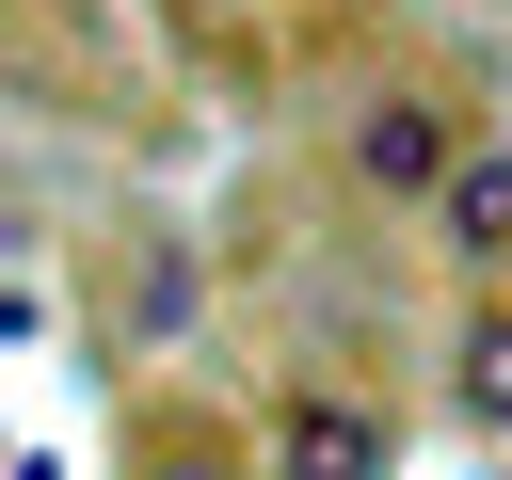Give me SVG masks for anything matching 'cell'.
<instances>
[{
    "instance_id": "1",
    "label": "cell",
    "mask_w": 512,
    "mask_h": 480,
    "mask_svg": "<svg viewBox=\"0 0 512 480\" xmlns=\"http://www.w3.org/2000/svg\"><path fill=\"white\" fill-rule=\"evenodd\" d=\"M352 160H368V192H384V208H432V192H448V160H464V128H448L432 96H384V112L352 128Z\"/></svg>"
},
{
    "instance_id": "3",
    "label": "cell",
    "mask_w": 512,
    "mask_h": 480,
    "mask_svg": "<svg viewBox=\"0 0 512 480\" xmlns=\"http://www.w3.org/2000/svg\"><path fill=\"white\" fill-rule=\"evenodd\" d=\"M432 240H448L464 272H512V144H464V160H448V192H432Z\"/></svg>"
},
{
    "instance_id": "2",
    "label": "cell",
    "mask_w": 512,
    "mask_h": 480,
    "mask_svg": "<svg viewBox=\"0 0 512 480\" xmlns=\"http://www.w3.org/2000/svg\"><path fill=\"white\" fill-rule=\"evenodd\" d=\"M272 480H384V416L336 400V384H304V400L272 416Z\"/></svg>"
},
{
    "instance_id": "5",
    "label": "cell",
    "mask_w": 512,
    "mask_h": 480,
    "mask_svg": "<svg viewBox=\"0 0 512 480\" xmlns=\"http://www.w3.org/2000/svg\"><path fill=\"white\" fill-rule=\"evenodd\" d=\"M144 480H224V464H208V448H176V464H144Z\"/></svg>"
},
{
    "instance_id": "4",
    "label": "cell",
    "mask_w": 512,
    "mask_h": 480,
    "mask_svg": "<svg viewBox=\"0 0 512 480\" xmlns=\"http://www.w3.org/2000/svg\"><path fill=\"white\" fill-rule=\"evenodd\" d=\"M464 416H512V304L464 336Z\"/></svg>"
}]
</instances>
